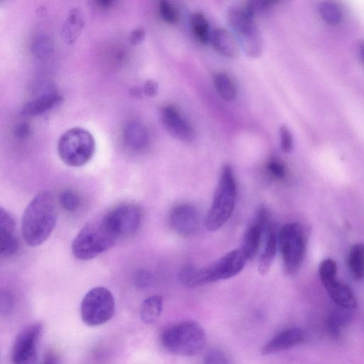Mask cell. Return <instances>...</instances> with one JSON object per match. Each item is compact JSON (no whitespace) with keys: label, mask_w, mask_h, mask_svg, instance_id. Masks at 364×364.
<instances>
[{"label":"cell","mask_w":364,"mask_h":364,"mask_svg":"<svg viewBox=\"0 0 364 364\" xmlns=\"http://www.w3.org/2000/svg\"><path fill=\"white\" fill-rule=\"evenodd\" d=\"M58 358L53 353H48L45 356L41 364H57Z\"/></svg>","instance_id":"cell-41"},{"label":"cell","mask_w":364,"mask_h":364,"mask_svg":"<svg viewBox=\"0 0 364 364\" xmlns=\"http://www.w3.org/2000/svg\"><path fill=\"white\" fill-rule=\"evenodd\" d=\"M237 186L230 165L223 166L213 200L205 219V226L209 231L220 229L230 218L235 205Z\"/></svg>","instance_id":"cell-5"},{"label":"cell","mask_w":364,"mask_h":364,"mask_svg":"<svg viewBox=\"0 0 364 364\" xmlns=\"http://www.w3.org/2000/svg\"><path fill=\"white\" fill-rule=\"evenodd\" d=\"M118 239L102 215L82 227L73 241L72 252L78 259H92L112 248Z\"/></svg>","instance_id":"cell-3"},{"label":"cell","mask_w":364,"mask_h":364,"mask_svg":"<svg viewBox=\"0 0 364 364\" xmlns=\"http://www.w3.org/2000/svg\"><path fill=\"white\" fill-rule=\"evenodd\" d=\"M145 37V31L142 28H136L132 31L130 35V42L134 44L140 43Z\"/></svg>","instance_id":"cell-40"},{"label":"cell","mask_w":364,"mask_h":364,"mask_svg":"<svg viewBox=\"0 0 364 364\" xmlns=\"http://www.w3.org/2000/svg\"><path fill=\"white\" fill-rule=\"evenodd\" d=\"M95 151V141L87 129L73 127L60 136L58 152L60 159L66 165L80 167L92 158Z\"/></svg>","instance_id":"cell-7"},{"label":"cell","mask_w":364,"mask_h":364,"mask_svg":"<svg viewBox=\"0 0 364 364\" xmlns=\"http://www.w3.org/2000/svg\"><path fill=\"white\" fill-rule=\"evenodd\" d=\"M123 140L129 149L138 151L146 147L149 135L146 128L141 122L131 121L124 127Z\"/></svg>","instance_id":"cell-18"},{"label":"cell","mask_w":364,"mask_h":364,"mask_svg":"<svg viewBox=\"0 0 364 364\" xmlns=\"http://www.w3.org/2000/svg\"><path fill=\"white\" fill-rule=\"evenodd\" d=\"M318 13L322 20L331 26L340 24L343 18L341 7L333 1H322L318 6Z\"/></svg>","instance_id":"cell-25"},{"label":"cell","mask_w":364,"mask_h":364,"mask_svg":"<svg viewBox=\"0 0 364 364\" xmlns=\"http://www.w3.org/2000/svg\"><path fill=\"white\" fill-rule=\"evenodd\" d=\"M346 310L349 309L342 308V310L335 311L329 316L328 327L332 333L337 334L340 333L348 323L350 316Z\"/></svg>","instance_id":"cell-28"},{"label":"cell","mask_w":364,"mask_h":364,"mask_svg":"<svg viewBox=\"0 0 364 364\" xmlns=\"http://www.w3.org/2000/svg\"><path fill=\"white\" fill-rule=\"evenodd\" d=\"M278 232L276 225L271 222L265 234V245L258 264V271L262 275L269 271L274 262L278 247Z\"/></svg>","instance_id":"cell-19"},{"label":"cell","mask_w":364,"mask_h":364,"mask_svg":"<svg viewBox=\"0 0 364 364\" xmlns=\"http://www.w3.org/2000/svg\"><path fill=\"white\" fill-rule=\"evenodd\" d=\"M33 52L37 56H44L52 50V43L46 37H39L33 41Z\"/></svg>","instance_id":"cell-33"},{"label":"cell","mask_w":364,"mask_h":364,"mask_svg":"<svg viewBox=\"0 0 364 364\" xmlns=\"http://www.w3.org/2000/svg\"><path fill=\"white\" fill-rule=\"evenodd\" d=\"M163 309V298L159 295L147 297L142 303L140 316L141 320L147 323H154L160 316Z\"/></svg>","instance_id":"cell-23"},{"label":"cell","mask_w":364,"mask_h":364,"mask_svg":"<svg viewBox=\"0 0 364 364\" xmlns=\"http://www.w3.org/2000/svg\"><path fill=\"white\" fill-rule=\"evenodd\" d=\"M213 84L219 96L227 102L237 97V89L231 77L225 73L219 72L213 77Z\"/></svg>","instance_id":"cell-24"},{"label":"cell","mask_w":364,"mask_h":364,"mask_svg":"<svg viewBox=\"0 0 364 364\" xmlns=\"http://www.w3.org/2000/svg\"><path fill=\"white\" fill-rule=\"evenodd\" d=\"M246 262L240 249H236L203 268H197L192 264L183 266L179 270L178 280L187 287H196L227 279L240 272Z\"/></svg>","instance_id":"cell-2"},{"label":"cell","mask_w":364,"mask_h":364,"mask_svg":"<svg viewBox=\"0 0 364 364\" xmlns=\"http://www.w3.org/2000/svg\"><path fill=\"white\" fill-rule=\"evenodd\" d=\"M103 216L119 238L133 235L139 229L142 218L141 209L130 203L119 204Z\"/></svg>","instance_id":"cell-10"},{"label":"cell","mask_w":364,"mask_h":364,"mask_svg":"<svg viewBox=\"0 0 364 364\" xmlns=\"http://www.w3.org/2000/svg\"><path fill=\"white\" fill-rule=\"evenodd\" d=\"M143 90L146 95L154 97L158 91V83L153 80H148L144 85Z\"/></svg>","instance_id":"cell-39"},{"label":"cell","mask_w":364,"mask_h":364,"mask_svg":"<svg viewBox=\"0 0 364 364\" xmlns=\"http://www.w3.org/2000/svg\"><path fill=\"white\" fill-rule=\"evenodd\" d=\"M210 42L213 48L223 56L235 58L240 53V45L236 37L224 28H217L211 33Z\"/></svg>","instance_id":"cell-17"},{"label":"cell","mask_w":364,"mask_h":364,"mask_svg":"<svg viewBox=\"0 0 364 364\" xmlns=\"http://www.w3.org/2000/svg\"><path fill=\"white\" fill-rule=\"evenodd\" d=\"M306 244V231L301 224L288 223L279 230L278 247L288 274H294L299 269L305 257Z\"/></svg>","instance_id":"cell-8"},{"label":"cell","mask_w":364,"mask_h":364,"mask_svg":"<svg viewBox=\"0 0 364 364\" xmlns=\"http://www.w3.org/2000/svg\"><path fill=\"white\" fill-rule=\"evenodd\" d=\"M63 97L58 92H44L28 101L22 108V113L26 115H39L61 103Z\"/></svg>","instance_id":"cell-20"},{"label":"cell","mask_w":364,"mask_h":364,"mask_svg":"<svg viewBox=\"0 0 364 364\" xmlns=\"http://www.w3.org/2000/svg\"><path fill=\"white\" fill-rule=\"evenodd\" d=\"M268 173L276 179H283L286 176L285 165L277 159H270L267 164Z\"/></svg>","instance_id":"cell-32"},{"label":"cell","mask_w":364,"mask_h":364,"mask_svg":"<svg viewBox=\"0 0 364 364\" xmlns=\"http://www.w3.org/2000/svg\"><path fill=\"white\" fill-rule=\"evenodd\" d=\"M43 330L39 322L25 327L17 336L11 350L13 364H36L37 345Z\"/></svg>","instance_id":"cell-11"},{"label":"cell","mask_w":364,"mask_h":364,"mask_svg":"<svg viewBox=\"0 0 364 364\" xmlns=\"http://www.w3.org/2000/svg\"><path fill=\"white\" fill-rule=\"evenodd\" d=\"M159 11L160 16L167 23L175 24L178 21V13L169 1L165 0L159 1Z\"/></svg>","instance_id":"cell-31"},{"label":"cell","mask_w":364,"mask_h":364,"mask_svg":"<svg viewBox=\"0 0 364 364\" xmlns=\"http://www.w3.org/2000/svg\"><path fill=\"white\" fill-rule=\"evenodd\" d=\"M160 117L167 132L174 138L186 142L193 139L195 134L193 127L173 105L164 106L160 112Z\"/></svg>","instance_id":"cell-13"},{"label":"cell","mask_w":364,"mask_h":364,"mask_svg":"<svg viewBox=\"0 0 364 364\" xmlns=\"http://www.w3.org/2000/svg\"><path fill=\"white\" fill-rule=\"evenodd\" d=\"M59 203L66 211L75 212L80 208L81 200L79 195L75 191L67 189L60 193Z\"/></svg>","instance_id":"cell-29"},{"label":"cell","mask_w":364,"mask_h":364,"mask_svg":"<svg viewBox=\"0 0 364 364\" xmlns=\"http://www.w3.org/2000/svg\"><path fill=\"white\" fill-rule=\"evenodd\" d=\"M172 229L183 236H189L196 232L199 226V215L196 208L188 203L175 206L169 216Z\"/></svg>","instance_id":"cell-14"},{"label":"cell","mask_w":364,"mask_h":364,"mask_svg":"<svg viewBox=\"0 0 364 364\" xmlns=\"http://www.w3.org/2000/svg\"><path fill=\"white\" fill-rule=\"evenodd\" d=\"M190 23L196 38L201 43L208 44L210 41L212 32L205 16L201 12L193 13L191 16Z\"/></svg>","instance_id":"cell-27"},{"label":"cell","mask_w":364,"mask_h":364,"mask_svg":"<svg viewBox=\"0 0 364 364\" xmlns=\"http://www.w3.org/2000/svg\"><path fill=\"white\" fill-rule=\"evenodd\" d=\"M83 24L80 11L76 8L70 10L61 28L64 41L69 44L73 43L80 35Z\"/></svg>","instance_id":"cell-22"},{"label":"cell","mask_w":364,"mask_h":364,"mask_svg":"<svg viewBox=\"0 0 364 364\" xmlns=\"http://www.w3.org/2000/svg\"><path fill=\"white\" fill-rule=\"evenodd\" d=\"M152 280L151 274L146 270H139L134 276V282L140 288H144L150 284Z\"/></svg>","instance_id":"cell-36"},{"label":"cell","mask_w":364,"mask_h":364,"mask_svg":"<svg viewBox=\"0 0 364 364\" xmlns=\"http://www.w3.org/2000/svg\"><path fill=\"white\" fill-rule=\"evenodd\" d=\"M254 16L247 6H230L227 13L229 26L235 33L240 47L247 55L258 58L263 52V41L254 21Z\"/></svg>","instance_id":"cell-6"},{"label":"cell","mask_w":364,"mask_h":364,"mask_svg":"<svg viewBox=\"0 0 364 364\" xmlns=\"http://www.w3.org/2000/svg\"><path fill=\"white\" fill-rule=\"evenodd\" d=\"M304 331L297 327L284 329L269 340L262 348V355H270L301 344L305 339Z\"/></svg>","instance_id":"cell-15"},{"label":"cell","mask_w":364,"mask_h":364,"mask_svg":"<svg viewBox=\"0 0 364 364\" xmlns=\"http://www.w3.org/2000/svg\"><path fill=\"white\" fill-rule=\"evenodd\" d=\"M332 300L341 308L351 309L356 306L355 297L351 289L336 279L324 286Z\"/></svg>","instance_id":"cell-21"},{"label":"cell","mask_w":364,"mask_h":364,"mask_svg":"<svg viewBox=\"0 0 364 364\" xmlns=\"http://www.w3.org/2000/svg\"><path fill=\"white\" fill-rule=\"evenodd\" d=\"M159 341L167 351L182 356L199 353L206 343L203 327L194 321H183L164 328Z\"/></svg>","instance_id":"cell-4"},{"label":"cell","mask_w":364,"mask_h":364,"mask_svg":"<svg viewBox=\"0 0 364 364\" xmlns=\"http://www.w3.org/2000/svg\"><path fill=\"white\" fill-rule=\"evenodd\" d=\"M115 301L112 292L105 287L92 288L83 297L80 315L83 322L90 326L105 323L113 316Z\"/></svg>","instance_id":"cell-9"},{"label":"cell","mask_w":364,"mask_h":364,"mask_svg":"<svg viewBox=\"0 0 364 364\" xmlns=\"http://www.w3.org/2000/svg\"><path fill=\"white\" fill-rule=\"evenodd\" d=\"M31 127L28 124L21 122L17 124L14 129V135L18 139H24L29 135Z\"/></svg>","instance_id":"cell-38"},{"label":"cell","mask_w":364,"mask_h":364,"mask_svg":"<svg viewBox=\"0 0 364 364\" xmlns=\"http://www.w3.org/2000/svg\"><path fill=\"white\" fill-rule=\"evenodd\" d=\"M360 56L363 63H364V43H362L360 48Z\"/></svg>","instance_id":"cell-43"},{"label":"cell","mask_w":364,"mask_h":364,"mask_svg":"<svg viewBox=\"0 0 364 364\" xmlns=\"http://www.w3.org/2000/svg\"><path fill=\"white\" fill-rule=\"evenodd\" d=\"M113 3L112 1H97V4L102 7H108L111 6V4Z\"/></svg>","instance_id":"cell-42"},{"label":"cell","mask_w":364,"mask_h":364,"mask_svg":"<svg viewBox=\"0 0 364 364\" xmlns=\"http://www.w3.org/2000/svg\"><path fill=\"white\" fill-rule=\"evenodd\" d=\"M58 212L55 199L48 191L38 193L26 206L21 221L25 242L31 247L41 245L55 227Z\"/></svg>","instance_id":"cell-1"},{"label":"cell","mask_w":364,"mask_h":364,"mask_svg":"<svg viewBox=\"0 0 364 364\" xmlns=\"http://www.w3.org/2000/svg\"><path fill=\"white\" fill-rule=\"evenodd\" d=\"M279 138L282 149L286 153L290 152L293 149V138L287 126L282 125L280 127Z\"/></svg>","instance_id":"cell-35"},{"label":"cell","mask_w":364,"mask_h":364,"mask_svg":"<svg viewBox=\"0 0 364 364\" xmlns=\"http://www.w3.org/2000/svg\"><path fill=\"white\" fill-rule=\"evenodd\" d=\"M203 364H229V360L224 352L212 349L205 354Z\"/></svg>","instance_id":"cell-34"},{"label":"cell","mask_w":364,"mask_h":364,"mask_svg":"<svg viewBox=\"0 0 364 364\" xmlns=\"http://www.w3.org/2000/svg\"><path fill=\"white\" fill-rule=\"evenodd\" d=\"M14 304V298L12 294L8 291H4L1 293V310L2 312L9 313Z\"/></svg>","instance_id":"cell-37"},{"label":"cell","mask_w":364,"mask_h":364,"mask_svg":"<svg viewBox=\"0 0 364 364\" xmlns=\"http://www.w3.org/2000/svg\"><path fill=\"white\" fill-rule=\"evenodd\" d=\"M15 218L4 208H0V249L5 257L15 255L18 250L19 242L15 235Z\"/></svg>","instance_id":"cell-16"},{"label":"cell","mask_w":364,"mask_h":364,"mask_svg":"<svg viewBox=\"0 0 364 364\" xmlns=\"http://www.w3.org/2000/svg\"><path fill=\"white\" fill-rule=\"evenodd\" d=\"M318 272L323 286L336 279L337 265L331 259H323L318 268Z\"/></svg>","instance_id":"cell-30"},{"label":"cell","mask_w":364,"mask_h":364,"mask_svg":"<svg viewBox=\"0 0 364 364\" xmlns=\"http://www.w3.org/2000/svg\"><path fill=\"white\" fill-rule=\"evenodd\" d=\"M348 263L353 277L356 280L362 279L364 277V244L356 243L351 247Z\"/></svg>","instance_id":"cell-26"},{"label":"cell","mask_w":364,"mask_h":364,"mask_svg":"<svg viewBox=\"0 0 364 364\" xmlns=\"http://www.w3.org/2000/svg\"><path fill=\"white\" fill-rule=\"evenodd\" d=\"M270 223L268 210L261 208L246 230L240 247L247 261L252 259L257 254L262 237Z\"/></svg>","instance_id":"cell-12"}]
</instances>
